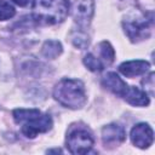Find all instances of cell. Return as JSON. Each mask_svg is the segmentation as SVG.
Masks as SVG:
<instances>
[{
    "label": "cell",
    "instance_id": "2",
    "mask_svg": "<svg viewBox=\"0 0 155 155\" xmlns=\"http://www.w3.org/2000/svg\"><path fill=\"white\" fill-rule=\"evenodd\" d=\"M53 98L65 108L80 109L87 101L85 85L78 79H62L53 88Z\"/></svg>",
    "mask_w": 155,
    "mask_h": 155
},
{
    "label": "cell",
    "instance_id": "20",
    "mask_svg": "<svg viewBox=\"0 0 155 155\" xmlns=\"http://www.w3.org/2000/svg\"><path fill=\"white\" fill-rule=\"evenodd\" d=\"M47 153H62V150L61 149H50V150H47Z\"/></svg>",
    "mask_w": 155,
    "mask_h": 155
},
{
    "label": "cell",
    "instance_id": "18",
    "mask_svg": "<svg viewBox=\"0 0 155 155\" xmlns=\"http://www.w3.org/2000/svg\"><path fill=\"white\" fill-rule=\"evenodd\" d=\"M143 84L145 85V90L149 91L150 96H153V93H154V73H150L149 76L145 78V80H143Z\"/></svg>",
    "mask_w": 155,
    "mask_h": 155
},
{
    "label": "cell",
    "instance_id": "15",
    "mask_svg": "<svg viewBox=\"0 0 155 155\" xmlns=\"http://www.w3.org/2000/svg\"><path fill=\"white\" fill-rule=\"evenodd\" d=\"M70 40L73 42V45L78 48H86L90 44V39L88 35L84 31V29H79V30H73L70 33Z\"/></svg>",
    "mask_w": 155,
    "mask_h": 155
},
{
    "label": "cell",
    "instance_id": "1",
    "mask_svg": "<svg viewBox=\"0 0 155 155\" xmlns=\"http://www.w3.org/2000/svg\"><path fill=\"white\" fill-rule=\"evenodd\" d=\"M69 0H34L33 18L35 22L45 25L62 23L69 15Z\"/></svg>",
    "mask_w": 155,
    "mask_h": 155
},
{
    "label": "cell",
    "instance_id": "5",
    "mask_svg": "<svg viewBox=\"0 0 155 155\" xmlns=\"http://www.w3.org/2000/svg\"><path fill=\"white\" fill-rule=\"evenodd\" d=\"M53 121L48 114H40L25 121L22 126V133L27 138H34L39 133L47 132L52 128Z\"/></svg>",
    "mask_w": 155,
    "mask_h": 155
},
{
    "label": "cell",
    "instance_id": "4",
    "mask_svg": "<svg viewBox=\"0 0 155 155\" xmlns=\"http://www.w3.org/2000/svg\"><path fill=\"white\" fill-rule=\"evenodd\" d=\"M69 11L75 23H78L81 29H84L91 23L94 11V2L93 0H71Z\"/></svg>",
    "mask_w": 155,
    "mask_h": 155
},
{
    "label": "cell",
    "instance_id": "16",
    "mask_svg": "<svg viewBox=\"0 0 155 155\" xmlns=\"http://www.w3.org/2000/svg\"><path fill=\"white\" fill-rule=\"evenodd\" d=\"M84 64L91 71H102L104 69V64L99 58H97L93 53H87L84 57Z\"/></svg>",
    "mask_w": 155,
    "mask_h": 155
},
{
    "label": "cell",
    "instance_id": "3",
    "mask_svg": "<svg viewBox=\"0 0 155 155\" xmlns=\"http://www.w3.org/2000/svg\"><path fill=\"white\" fill-rule=\"evenodd\" d=\"M93 143L94 139L92 137V133L84 127H78L71 130L65 139V145L69 153L75 155L87 154L92 149Z\"/></svg>",
    "mask_w": 155,
    "mask_h": 155
},
{
    "label": "cell",
    "instance_id": "8",
    "mask_svg": "<svg viewBox=\"0 0 155 155\" xmlns=\"http://www.w3.org/2000/svg\"><path fill=\"white\" fill-rule=\"evenodd\" d=\"M126 139V132L117 124H109L102 128V142L105 148H114Z\"/></svg>",
    "mask_w": 155,
    "mask_h": 155
},
{
    "label": "cell",
    "instance_id": "14",
    "mask_svg": "<svg viewBox=\"0 0 155 155\" xmlns=\"http://www.w3.org/2000/svg\"><path fill=\"white\" fill-rule=\"evenodd\" d=\"M41 111L39 109H15L12 111V116L16 124H24L25 121L30 120L34 116L40 115Z\"/></svg>",
    "mask_w": 155,
    "mask_h": 155
},
{
    "label": "cell",
    "instance_id": "9",
    "mask_svg": "<svg viewBox=\"0 0 155 155\" xmlns=\"http://www.w3.org/2000/svg\"><path fill=\"white\" fill-rule=\"evenodd\" d=\"M102 85L103 87H105L108 91H110L111 93L119 96V97H124L128 85L116 74V73H107L104 75V78L102 79Z\"/></svg>",
    "mask_w": 155,
    "mask_h": 155
},
{
    "label": "cell",
    "instance_id": "19",
    "mask_svg": "<svg viewBox=\"0 0 155 155\" xmlns=\"http://www.w3.org/2000/svg\"><path fill=\"white\" fill-rule=\"evenodd\" d=\"M12 1H13L16 5H18V6H27L30 0H12Z\"/></svg>",
    "mask_w": 155,
    "mask_h": 155
},
{
    "label": "cell",
    "instance_id": "7",
    "mask_svg": "<svg viewBox=\"0 0 155 155\" xmlns=\"http://www.w3.org/2000/svg\"><path fill=\"white\" fill-rule=\"evenodd\" d=\"M130 137H131L133 145H136L137 148H140V149L149 148L154 142L153 128L145 122L134 125L131 130Z\"/></svg>",
    "mask_w": 155,
    "mask_h": 155
},
{
    "label": "cell",
    "instance_id": "6",
    "mask_svg": "<svg viewBox=\"0 0 155 155\" xmlns=\"http://www.w3.org/2000/svg\"><path fill=\"white\" fill-rule=\"evenodd\" d=\"M122 27L127 36L132 41H139L149 36L150 22L139 18H128L122 22Z\"/></svg>",
    "mask_w": 155,
    "mask_h": 155
},
{
    "label": "cell",
    "instance_id": "12",
    "mask_svg": "<svg viewBox=\"0 0 155 155\" xmlns=\"http://www.w3.org/2000/svg\"><path fill=\"white\" fill-rule=\"evenodd\" d=\"M63 52V47L62 44L57 40H47L44 42L42 47H41V53L45 58L48 59H54L58 56H61V53Z\"/></svg>",
    "mask_w": 155,
    "mask_h": 155
},
{
    "label": "cell",
    "instance_id": "10",
    "mask_svg": "<svg viewBox=\"0 0 155 155\" xmlns=\"http://www.w3.org/2000/svg\"><path fill=\"white\" fill-rule=\"evenodd\" d=\"M150 68L149 62L143 61V59H137V61H127L120 64L119 70L122 75L127 78H133L138 76L142 74H145Z\"/></svg>",
    "mask_w": 155,
    "mask_h": 155
},
{
    "label": "cell",
    "instance_id": "17",
    "mask_svg": "<svg viewBox=\"0 0 155 155\" xmlns=\"http://www.w3.org/2000/svg\"><path fill=\"white\" fill-rule=\"evenodd\" d=\"M16 13V10L8 2H0V21H7L12 18Z\"/></svg>",
    "mask_w": 155,
    "mask_h": 155
},
{
    "label": "cell",
    "instance_id": "13",
    "mask_svg": "<svg viewBox=\"0 0 155 155\" xmlns=\"http://www.w3.org/2000/svg\"><path fill=\"white\" fill-rule=\"evenodd\" d=\"M98 51H99V54H101V61L102 63L105 65H110L114 59H115V51L113 48V46L110 45V42L108 41H102L99 45H98Z\"/></svg>",
    "mask_w": 155,
    "mask_h": 155
},
{
    "label": "cell",
    "instance_id": "11",
    "mask_svg": "<svg viewBox=\"0 0 155 155\" xmlns=\"http://www.w3.org/2000/svg\"><path fill=\"white\" fill-rule=\"evenodd\" d=\"M127 103L134 107H147L150 103V98L148 93L138 87L134 86H128L124 97H122Z\"/></svg>",
    "mask_w": 155,
    "mask_h": 155
}]
</instances>
